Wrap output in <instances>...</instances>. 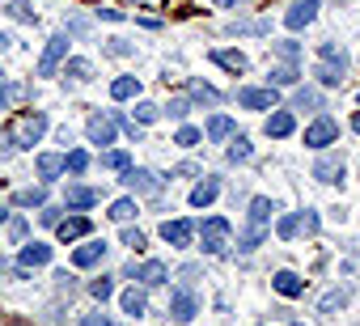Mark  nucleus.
<instances>
[{
	"instance_id": "nucleus-50",
	"label": "nucleus",
	"mask_w": 360,
	"mask_h": 326,
	"mask_svg": "<svg viewBox=\"0 0 360 326\" xmlns=\"http://www.w3.org/2000/svg\"><path fill=\"white\" fill-rule=\"evenodd\" d=\"M98 18H106V22H123L127 13H123V9H98Z\"/></svg>"
},
{
	"instance_id": "nucleus-55",
	"label": "nucleus",
	"mask_w": 360,
	"mask_h": 326,
	"mask_svg": "<svg viewBox=\"0 0 360 326\" xmlns=\"http://www.w3.org/2000/svg\"><path fill=\"white\" fill-rule=\"evenodd\" d=\"M352 127H356V131H360V110H356V115H352Z\"/></svg>"
},
{
	"instance_id": "nucleus-22",
	"label": "nucleus",
	"mask_w": 360,
	"mask_h": 326,
	"mask_svg": "<svg viewBox=\"0 0 360 326\" xmlns=\"http://www.w3.org/2000/svg\"><path fill=\"white\" fill-rule=\"evenodd\" d=\"M136 93H140V77H119V81H110V98L127 102V98H136Z\"/></svg>"
},
{
	"instance_id": "nucleus-34",
	"label": "nucleus",
	"mask_w": 360,
	"mask_h": 326,
	"mask_svg": "<svg viewBox=\"0 0 360 326\" xmlns=\"http://www.w3.org/2000/svg\"><path fill=\"white\" fill-rule=\"evenodd\" d=\"M157 119H161V106H153V102H140V106H136V123H140V127H148V123H157Z\"/></svg>"
},
{
	"instance_id": "nucleus-31",
	"label": "nucleus",
	"mask_w": 360,
	"mask_h": 326,
	"mask_svg": "<svg viewBox=\"0 0 360 326\" xmlns=\"http://www.w3.org/2000/svg\"><path fill=\"white\" fill-rule=\"evenodd\" d=\"M292 102H297V110H318V106H322V93H318V89H297Z\"/></svg>"
},
{
	"instance_id": "nucleus-36",
	"label": "nucleus",
	"mask_w": 360,
	"mask_h": 326,
	"mask_svg": "<svg viewBox=\"0 0 360 326\" xmlns=\"http://www.w3.org/2000/svg\"><path fill=\"white\" fill-rule=\"evenodd\" d=\"M136 216V204L131 200H119V204H110V221H119V225H127Z\"/></svg>"
},
{
	"instance_id": "nucleus-47",
	"label": "nucleus",
	"mask_w": 360,
	"mask_h": 326,
	"mask_svg": "<svg viewBox=\"0 0 360 326\" xmlns=\"http://www.w3.org/2000/svg\"><path fill=\"white\" fill-rule=\"evenodd\" d=\"M165 110H169V119H187V110H191V102H187V98H174V102H169Z\"/></svg>"
},
{
	"instance_id": "nucleus-45",
	"label": "nucleus",
	"mask_w": 360,
	"mask_h": 326,
	"mask_svg": "<svg viewBox=\"0 0 360 326\" xmlns=\"http://www.w3.org/2000/svg\"><path fill=\"white\" fill-rule=\"evenodd\" d=\"M115 123H119V127H123V131H127V136H131V140H136V144H140V131H144V127H140V123H136V119H127V115H119V119H115Z\"/></svg>"
},
{
	"instance_id": "nucleus-19",
	"label": "nucleus",
	"mask_w": 360,
	"mask_h": 326,
	"mask_svg": "<svg viewBox=\"0 0 360 326\" xmlns=\"http://www.w3.org/2000/svg\"><path fill=\"white\" fill-rule=\"evenodd\" d=\"M292 127H297V123H292V115H288V110H276V115L267 119V136H276V140L292 136Z\"/></svg>"
},
{
	"instance_id": "nucleus-53",
	"label": "nucleus",
	"mask_w": 360,
	"mask_h": 326,
	"mask_svg": "<svg viewBox=\"0 0 360 326\" xmlns=\"http://www.w3.org/2000/svg\"><path fill=\"white\" fill-rule=\"evenodd\" d=\"M13 152V144H9V136H0V157H9Z\"/></svg>"
},
{
	"instance_id": "nucleus-37",
	"label": "nucleus",
	"mask_w": 360,
	"mask_h": 326,
	"mask_svg": "<svg viewBox=\"0 0 360 326\" xmlns=\"http://www.w3.org/2000/svg\"><path fill=\"white\" fill-rule=\"evenodd\" d=\"M276 233H280L284 242H292V237L301 233V216H280V225H276Z\"/></svg>"
},
{
	"instance_id": "nucleus-9",
	"label": "nucleus",
	"mask_w": 360,
	"mask_h": 326,
	"mask_svg": "<svg viewBox=\"0 0 360 326\" xmlns=\"http://www.w3.org/2000/svg\"><path fill=\"white\" fill-rule=\"evenodd\" d=\"M123 183H127L131 191H144V195H153V191L161 187V178H157L153 170H131V166L123 170Z\"/></svg>"
},
{
	"instance_id": "nucleus-16",
	"label": "nucleus",
	"mask_w": 360,
	"mask_h": 326,
	"mask_svg": "<svg viewBox=\"0 0 360 326\" xmlns=\"http://www.w3.org/2000/svg\"><path fill=\"white\" fill-rule=\"evenodd\" d=\"M271 284H276V292H280V296H301V292H305V280H301L297 271H276V280H271Z\"/></svg>"
},
{
	"instance_id": "nucleus-56",
	"label": "nucleus",
	"mask_w": 360,
	"mask_h": 326,
	"mask_svg": "<svg viewBox=\"0 0 360 326\" xmlns=\"http://www.w3.org/2000/svg\"><path fill=\"white\" fill-rule=\"evenodd\" d=\"M5 216H9V212H5V208H0V221H5Z\"/></svg>"
},
{
	"instance_id": "nucleus-3",
	"label": "nucleus",
	"mask_w": 360,
	"mask_h": 326,
	"mask_svg": "<svg viewBox=\"0 0 360 326\" xmlns=\"http://www.w3.org/2000/svg\"><path fill=\"white\" fill-rule=\"evenodd\" d=\"M229 221L225 216H208L204 221V229H200V237H204V254H225L229 250Z\"/></svg>"
},
{
	"instance_id": "nucleus-12",
	"label": "nucleus",
	"mask_w": 360,
	"mask_h": 326,
	"mask_svg": "<svg viewBox=\"0 0 360 326\" xmlns=\"http://www.w3.org/2000/svg\"><path fill=\"white\" fill-rule=\"evenodd\" d=\"M191 233H195V225H191V221H165V225H161V237H165L169 246H187V242H191Z\"/></svg>"
},
{
	"instance_id": "nucleus-49",
	"label": "nucleus",
	"mask_w": 360,
	"mask_h": 326,
	"mask_svg": "<svg viewBox=\"0 0 360 326\" xmlns=\"http://www.w3.org/2000/svg\"><path fill=\"white\" fill-rule=\"evenodd\" d=\"M110 56H131V43H123V39H110V47H106Z\"/></svg>"
},
{
	"instance_id": "nucleus-54",
	"label": "nucleus",
	"mask_w": 360,
	"mask_h": 326,
	"mask_svg": "<svg viewBox=\"0 0 360 326\" xmlns=\"http://www.w3.org/2000/svg\"><path fill=\"white\" fill-rule=\"evenodd\" d=\"M9 47H13V39H9V34H0V51H9Z\"/></svg>"
},
{
	"instance_id": "nucleus-4",
	"label": "nucleus",
	"mask_w": 360,
	"mask_h": 326,
	"mask_svg": "<svg viewBox=\"0 0 360 326\" xmlns=\"http://www.w3.org/2000/svg\"><path fill=\"white\" fill-rule=\"evenodd\" d=\"M64 60H68V39H64V34H56V39L47 43V51L39 56V77H56Z\"/></svg>"
},
{
	"instance_id": "nucleus-46",
	"label": "nucleus",
	"mask_w": 360,
	"mask_h": 326,
	"mask_svg": "<svg viewBox=\"0 0 360 326\" xmlns=\"http://www.w3.org/2000/svg\"><path fill=\"white\" fill-rule=\"evenodd\" d=\"M123 246H131V250L140 254V250H144V233H140V229H123Z\"/></svg>"
},
{
	"instance_id": "nucleus-2",
	"label": "nucleus",
	"mask_w": 360,
	"mask_h": 326,
	"mask_svg": "<svg viewBox=\"0 0 360 326\" xmlns=\"http://www.w3.org/2000/svg\"><path fill=\"white\" fill-rule=\"evenodd\" d=\"M267 221H271V200L267 195L250 200V212H246V229L238 237V250H255L263 242V233H267Z\"/></svg>"
},
{
	"instance_id": "nucleus-11",
	"label": "nucleus",
	"mask_w": 360,
	"mask_h": 326,
	"mask_svg": "<svg viewBox=\"0 0 360 326\" xmlns=\"http://www.w3.org/2000/svg\"><path fill=\"white\" fill-rule=\"evenodd\" d=\"M314 178L318 183H339L343 178V157H318L314 161Z\"/></svg>"
},
{
	"instance_id": "nucleus-10",
	"label": "nucleus",
	"mask_w": 360,
	"mask_h": 326,
	"mask_svg": "<svg viewBox=\"0 0 360 326\" xmlns=\"http://www.w3.org/2000/svg\"><path fill=\"white\" fill-rule=\"evenodd\" d=\"M169 318H178V322H191V318H195V296H191L187 288H178V292L169 296Z\"/></svg>"
},
{
	"instance_id": "nucleus-1",
	"label": "nucleus",
	"mask_w": 360,
	"mask_h": 326,
	"mask_svg": "<svg viewBox=\"0 0 360 326\" xmlns=\"http://www.w3.org/2000/svg\"><path fill=\"white\" fill-rule=\"evenodd\" d=\"M5 136H9L13 148H34V144L47 136V115H43V110H22V115L9 119Z\"/></svg>"
},
{
	"instance_id": "nucleus-24",
	"label": "nucleus",
	"mask_w": 360,
	"mask_h": 326,
	"mask_svg": "<svg viewBox=\"0 0 360 326\" xmlns=\"http://www.w3.org/2000/svg\"><path fill=\"white\" fill-rule=\"evenodd\" d=\"M64 170H68L64 157H56V152H43V157H39V174H43V178H60Z\"/></svg>"
},
{
	"instance_id": "nucleus-29",
	"label": "nucleus",
	"mask_w": 360,
	"mask_h": 326,
	"mask_svg": "<svg viewBox=\"0 0 360 326\" xmlns=\"http://www.w3.org/2000/svg\"><path fill=\"white\" fill-rule=\"evenodd\" d=\"M208 136H212V140H229V136H233V119H229V115H217V119L208 123Z\"/></svg>"
},
{
	"instance_id": "nucleus-20",
	"label": "nucleus",
	"mask_w": 360,
	"mask_h": 326,
	"mask_svg": "<svg viewBox=\"0 0 360 326\" xmlns=\"http://www.w3.org/2000/svg\"><path fill=\"white\" fill-rule=\"evenodd\" d=\"M217 195H221V183H217V178H204V183L191 191V204H195V208H208Z\"/></svg>"
},
{
	"instance_id": "nucleus-13",
	"label": "nucleus",
	"mask_w": 360,
	"mask_h": 326,
	"mask_svg": "<svg viewBox=\"0 0 360 326\" xmlns=\"http://www.w3.org/2000/svg\"><path fill=\"white\" fill-rule=\"evenodd\" d=\"M212 64H221V68H225V72H233V77H242V72L250 68V60H246L242 51H225V47H217V51H212Z\"/></svg>"
},
{
	"instance_id": "nucleus-26",
	"label": "nucleus",
	"mask_w": 360,
	"mask_h": 326,
	"mask_svg": "<svg viewBox=\"0 0 360 326\" xmlns=\"http://www.w3.org/2000/svg\"><path fill=\"white\" fill-rule=\"evenodd\" d=\"M343 68H347V64H326V60H322L314 77H318L322 85H343Z\"/></svg>"
},
{
	"instance_id": "nucleus-44",
	"label": "nucleus",
	"mask_w": 360,
	"mask_h": 326,
	"mask_svg": "<svg viewBox=\"0 0 360 326\" xmlns=\"http://www.w3.org/2000/svg\"><path fill=\"white\" fill-rule=\"evenodd\" d=\"M102 166H110V170H127V166H131V157H127V152H106V157H102Z\"/></svg>"
},
{
	"instance_id": "nucleus-51",
	"label": "nucleus",
	"mask_w": 360,
	"mask_h": 326,
	"mask_svg": "<svg viewBox=\"0 0 360 326\" xmlns=\"http://www.w3.org/2000/svg\"><path fill=\"white\" fill-rule=\"evenodd\" d=\"M85 326H115L110 318H102V313H85Z\"/></svg>"
},
{
	"instance_id": "nucleus-8",
	"label": "nucleus",
	"mask_w": 360,
	"mask_h": 326,
	"mask_svg": "<svg viewBox=\"0 0 360 326\" xmlns=\"http://www.w3.org/2000/svg\"><path fill=\"white\" fill-rule=\"evenodd\" d=\"M238 102L246 110H276V89H242Z\"/></svg>"
},
{
	"instance_id": "nucleus-6",
	"label": "nucleus",
	"mask_w": 360,
	"mask_h": 326,
	"mask_svg": "<svg viewBox=\"0 0 360 326\" xmlns=\"http://www.w3.org/2000/svg\"><path fill=\"white\" fill-rule=\"evenodd\" d=\"M115 119L110 115H89V123H85V136H89V144H115Z\"/></svg>"
},
{
	"instance_id": "nucleus-42",
	"label": "nucleus",
	"mask_w": 360,
	"mask_h": 326,
	"mask_svg": "<svg viewBox=\"0 0 360 326\" xmlns=\"http://www.w3.org/2000/svg\"><path fill=\"white\" fill-rule=\"evenodd\" d=\"M271 51H276L280 60H288V64H297V56H301V47H297V43H271Z\"/></svg>"
},
{
	"instance_id": "nucleus-41",
	"label": "nucleus",
	"mask_w": 360,
	"mask_h": 326,
	"mask_svg": "<svg viewBox=\"0 0 360 326\" xmlns=\"http://www.w3.org/2000/svg\"><path fill=\"white\" fill-rule=\"evenodd\" d=\"M89 292H94L98 301H106V296H115V280H106V275H98V280L89 284Z\"/></svg>"
},
{
	"instance_id": "nucleus-18",
	"label": "nucleus",
	"mask_w": 360,
	"mask_h": 326,
	"mask_svg": "<svg viewBox=\"0 0 360 326\" xmlns=\"http://www.w3.org/2000/svg\"><path fill=\"white\" fill-rule=\"evenodd\" d=\"M43 263H51V246H43V242H30V246L22 250V267L30 271V267H43Z\"/></svg>"
},
{
	"instance_id": "nucleus-33",
	"label": "nucleus",
	"mask_w": 360,
	"mask_h": 326,
	"mask_svg": "<svg viewBox=\"0 0 360 326\" xmlns=\"http://www.w3.org/2000/svg\"><path fill=\"white\" fill-rule=\"evenodd\" d=\"M187 89H191V98H195V102H221V93H217L212 85H204V81H191Z\"/></svg>"
},
{
	"instance_id": "nucleus-7",
	"label": "nucleus",
	"mask_w": 360,
	"mask_h": 326,
	"mask_svg": "<svg viewBox=\"0 0 360 326\" xmlns=\"http://www.w3.org/2000/svg\"><path fill=\"white\" fill-rule=\"evenodd\" d=\"M314 18H318V0H297V5L284 13V26L288 30H305Z\"/></svg>"
},
{
	"instance_id": "nucleus-43",
	"label": "nucleus",
	"mask_w": 360,
	"mask_h": 326,
	"mask_svg": "<svg viewBox=\"0 0 360 326\" xmlns=\"http://www.w3.org/2000/svg\"><path fill=\"white\" fill-rule=\"evenodd\" d=\"M174 144H183V148H195V144H200V131H195V127H178Z\"/></svg>"
},
{
	"instance_id": "nucleus-25",
	"label": "nucleus",
	"mask_w": 360,
	"mask_h": 326,
	"mask_svg": "<svg viewBox=\"0 0 360 326\" xmlns=\"http://www.w3.org/2000/svg\"><path fill=\"white\" fill-rule=\"evenodd\" d=\"M119 305H123V313H131V318H140L148 301H144V292H140V288H127V292L119 296Z\"/></svg>"
},
{
	"instance_id": "nucleus-40",
	"label": "nucleus",
	"mask_w": 360,
	"mask_h": 326,
	"mask_svg": "<svg viewBox=\"0 0 360 326\" xmlns=\"http://www.w3.org/2000/svg\"><path fill=\"white\" fill-rule=\"evenodd\" d=\"M267 77H271V85H292V81H297V68H292V64H284V68H271Z\"/></svg>"
},
{
	"instance_id": "nucleus-15",
	"label": "nucleus",
	"mask_w": 360,
	"mask_h": 326,
	"mask_svg": "<svg viewBox=\"0 0 360 326\" xmlns=\"http://www.w3.org/2000/svg\"><path fill=\"white\" fill-rule=\"evenodd\" d=\"M127 275H136L140 284H165L169 280V271H165V263H144V267H127Z\"/></svg>"
},
{
	"instance_id": "nucleus-52",
	"label": "nucleus",
	"mask_w": 360,
	"mask_h": 326,
	"mask_svg": "<svg viewBox=\"0 0 360 326\" xmlns=\"http://www.w3.org/2000/svg\"><path fill=\"white\" fill-rule=\"evenodd\" d=\"M301 225H305V233H314V229H318V216H314V212H305V216H301Z\"/></svg>"
},
{
	"instance_id": "nucleus-17",
	"label": "nucleus",
	"mask_w": 360,
	"mask_h": 326,
	"mask_svg": "<svg viewBox=\"0 0 360 326\" xmlns=\"http://www.w3.org/2000/svg\"><path fill=\"white\" fill-rule=\"evenodd\" d=\"M56 233H60V242H77V237L89 233V221H85V216H68V221L56 225Z\"/></svg>"
},
{
	"instance_id": "nucleus-48",
	"label": "nucleus",
	"mask_w": 360,
	"mask_h": 326,
	"mask_svg": "<svg viewBox=\"0 0 360 326\" xmlns=\"http://www.w3.org/2000/svg\"><path fill=\"white\" fill-rule=\"evenodd\" d=\"M9 237H13V242H22V237H26V221H22V216H13V221H9Z\"/></svg>"
},
{
	"instance_id": "nucleus-38",
	"label": "nucleus",
	"mask_w": 360,
	"mask_h": 326,
	"mask_svg": "<svg viewBox=\"0 0 360 326\" xmlns=\"http://www.w3.org/2000/svg\"><path fill=\"white\" fill-rule=\"evenodd\" d=\"M64 166H68L72 174H85V166H89V152H85V148H77V152H68V157H64Z\"/></svg>"
},
{
	"instance_id": "nucleus-5",
	"label": "nucleus",
	"mask_w": 360,
	"mask_h": 326,
	"mask_svg": "<svg viewBox=\"0 0 360 326\" xmlns=\"http://www.w3.org/2000/svg\"><path fill=\"white\" fill-rule=\"evenodd\" d=\"M335 136H339V127H335V119H326V115L305 127V144H309V148H326V144H335Z\"/></svg>"
},
{
	"instance_id": "nucleus-30",
	"label": "nucleus",
	"mask_w": 360,
	"mask_h": 326,
	"mask_svg": "<svg viewBox=\"0 0 360 326\" xmlns=\"http://www.w3.org/2000/svg\"><path fill=\"white\" fill-rule=\"evenodd\" d=\"M343 305H347V288H335V292H326V296L318 301L322 313H335V309H343Z\"/></svg>"
},
{
	"instance_id": "nucleus-35",
	"label": "nucleus",
	"mask_w": 360,
	"mask_h": 326,
	"mask_svg": "<svg viewBox=\"0 0 360 326\" xmlns=\"http://www.w3.org/2000/svg\"><path fill=\"white\" fill-rule=\"evenodd\" d=\"M229 161H250V140L246 136H233L229 140Z\"/></svg>"
},
{
	"instance_id": "nucleus-57",
	"label": "nucleus",
	"mask_w": 360,
	"mask_h": 326,
	"mask_svg": "<svg viewBox=\"0 0 360 326\" xmlns=\"http://www.w3.org/2000/svg\"><path fill=\"white\" fill-rule=\"evenodd\" d=\"M292 326H301V322H292Z\"/></svg>"
},
{
	"instance_id": "nucleus-23",
	"label": "nucleus",
	"mask_w": 360,
	"mask_h": 326,
	"mask_svg": "<svg viewBox=\"0 0 360 326\" xmlns=\"http://www.w3.org/2000/svg\"><path fill=\"white\" fill-rule=\"evenodd\" d=\"M13 204H18V208H43V204H47V187H26V191L13 195Z\"/></svg>"
},
{
	"instance_id": "nucleus-14",
	"label": "nucleus",
	"mask_w": 360,
	"mask_h": 326,
	"mask_svg": "<svg viewBox=\"0 0 360 326\" xmlns=\"http://www.w3.org/2000/svg\"><path fill=\"white\" fill-rule=\"evenodd\" d=\"M102 254H106V242H85L72 250V267H94V263H102Z\"/></svg>"
},
{
	"instance_id": "nucleus-21",
	"label": "nucleus",
	"mask_w": 360,
	"mask_h": 326,
	"mask_svg": "<svg viewBox=\"0 0 360 326\" xmlns=\"http://www.w3.org/2000/svg\"><path fill=\"white\" fill-rule=\"evenodd\" d=\"M5 13H9L13 22H26V26H34V22H39V13H34V5H30V0H9V5H5Z\"/></svg>"
},
{
	"instance_id": "nucleus-39",
	"label": "nucleus",
	"mask_w": 360,
	"mask_h": 326,
	"mask_svg": "<svg viewBox=\"0 0 360 326\" xmlns=\"http://www.w3.org/2000/svg\"><path fill=\"white\" fill-rule=\"evenodd\" d=\"M318 56H322L326 64H347V56H343V47H339V43H322V47H318Z\"/></svg>"
},
{
	"instance_id": "nucleus-28",
	"label": "nucleus",
	"mask_w": 360,
	"mask_h": 326,
	"mask_svg": "<svg viewBox=\"0 0 360 326\" xmlns=\"http://www.w3.org/2000/svg\"><path fill=\"white\" fill-rule=\"evenodd\" d=\"M64 77H72V81H89V77H94V64H89V60H68V64H64Z\"/></svg>"
},
{
	"instance_id": "nucleus-32",
	"label": "nucleus",
	"mask_w": 360,
	"mask_h": 326,
	"mask_svg": "<svg viewBox=\"0 0 360 326\" xmlns=\"http://www.w3.org/2000/svg\"><path fill=\"white\" fill-rule=\"evenodd\" d=\"M30 89L26 85H0V110H9V102H22Z\"/></svg>"
},
{
	"instance_id": "nucleus-27",
	"label": "nucleus",
	"mask_w": 360,
	"mask_h": 326,
	"mask_svg": "<svg viewBox=\"0 0 360 326\" xmlns=\"http://www.w3.org/2000/svg\"><path fill=\"white\" fill-rule=\"evenodd\" d=\"M68 204L72 208H89V204H98V191L94 187H68Z\"/></svg>"
}]
</instances>
